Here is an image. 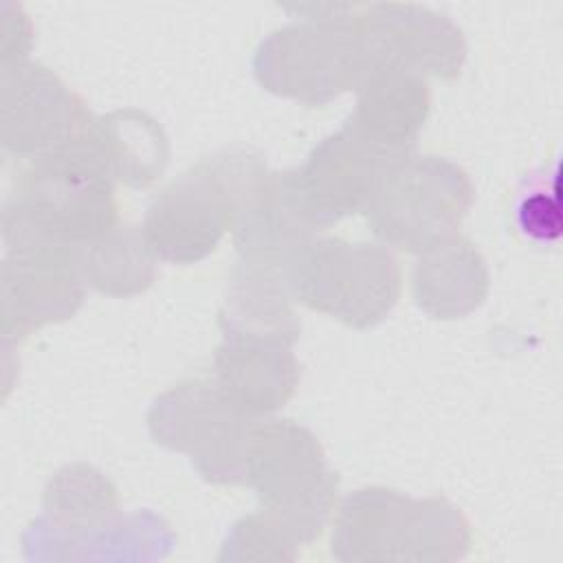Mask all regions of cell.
<instances>
[{"instance_id":"6da1fadb","label":"cell","mask_w":563,"mask_h":563,"mask_svg":"<svg viewBox=\"0 0 563 563\" xmlns=\"http://www.w3.org/2000/svg\"><path fill=\"white\" fill-rule=\"evenodd\" d=\"M301 20L273 31L253 57L255 79L279 97L325 106L358 90L378 68L358 22V4H301Z\"/></svg>"},{"instance_id":"7a4b0ae2","label":"cell","mask_w":563,"mask_h":563,"mask_svg":"<svg viewBox=\"0 0 563 563\" xmlns=\"http://www.w3.org/2000/svg\"><path fill=\"white\" fill-rule=\"evenodd\" d=\"M266 176L262 154L246 147L205 156L150 202L141 227L150 249L169 264L200 262L235 229Z\"/></svg>"},{"instance_id":"3957f363","label":"cell","mask_w":563,"mask_h":563,"mask_svg":"<svg viewBox=\"0 0 563 563\" xmlns=\"http://www.w3.org/2000/svg\"><path fill=\"white\" fill-rule=\"evenodd\" d=\"M468 523L444 499H411L387 488L352 493L336 517L339 561H455L468 550Z\"/></svg>"},{"instance_id":"277c9868","label":"cell","mask_w":563,"mask_h":563,"mask_svg":"<svg viewBox=\"0 0 563 563\" xmlns=\"http://www.w3.org/2000/svg\"><path fill=\"white\" fill-rule=\"evenodd\" d=\"M475 200L471 178L440 156L391 161L365 209L372 233L391 249L420 255L453 238Z\"/></svg>"},{"instance_id":"5b68a950","label":"cell","mask_w":563,"mask_h":563,"mask_svg":"<svg viewBox=\"0 0 563 563\" xmlns=\"http://www.w3.org/2000/svg\"><path fill=\"white\" fill-rule=\"evenodd\" d=\"M246 484L262 512L299 545L325 528L336 499V475L325 466L317 438L290 420H260L246 455Z\"/></svg>"},{"instance_id":"8992f818","label":"cell","mask_w":563,"mask_h":563,"mask_svg":"<svg viewBox=\"0 0 563 563\" xmlns=\"http://www.w3.org/2000/svg\"><path fill=\"white\" fill-rule=\"evenodd\" d=\"M4 211L55 242L81 246L117 227L114 183L81 139L33 158Z\"/></svg>"},{"instance_id":"52a82bcc","label":"cell","mask_w":563,"mask_h":563,"mask_svg":"<svg viewBox=\"0 0 563 563\" xmlns=\"http://www.w3.org/2000/svg\"><path fill=\"white\" fill-rule=\"evenodd\" d=\"M292 299L352 328L378 325L400 295L398 260L385 244L314 238L288 268Z\"/></svg>"},{"instance_id":"ba28073f","label":"cell","mask_w":563,"mask_h":563,"mask_svg":"<svg viewBox=\"0 0 563 563\" xmlns=\"http://www.w3.org/2000/svg\"><path fill=\"white\" fill-rule=\"evenodd\" d=\"M260 420L235 409L213 380H185L154 400L147 429L156 444L191 457L213 484H246V455Z\"/></svg>"},{"instance_id":"9c48e42d","label":"cell","mask_w":563,"mask_h":563,"mask_svg":"<svg viewBox=\"0 0 563 563\" xmlns=\"http://www.w3.org/2000/svg\"><path fill=\"white\" fill-rule=\"evenodd\" d=\"M2 317L4 341L73 317L84 303L86 282L77 246L55 242L11 211L2 213Z\"/></svg>"},{"instance_id":"30bf717a","label":"cell","mask_w":563,"mask_h":563,"mask_svg":"<svg viewBox=\"0 0 563 563\" xmlns=\"http://www.w3.org/2000/svg\"><path fill=\"white\" fill-rule=\"evenodd\" d=\"M92 117L86 103L48 68L33 62L2 66V145L40 158L79 143Z\"/></svg>"},{"instance_id":"8fae6325","label":"cell","mask_w":563,"mask_h":563,"mask_svg":"<svg viewBox=\"0 0 563 563\" xmlns=\"http://www.w3.org/2000/svg\"><path fill=\"white\" fill-rule=\"evenodd\" d=\"M391 161L396 158L378 154L343 123L310 152L301 167L284 176L297 209L321 233L347 216L365 213Z\"/></svg>"},{"instance_id":"7c38bea8","label":"cell","mask_w":563,"mask_h":563,"mask_svg":"<svg viewBox=\"0 0 563 563\" xmlns=\"http://www.w3.org/2000/svg\"><path fill=\"white\" fill-rule=\"evenodd\" d=\"M363 35L380 66H398L418 75L453 79L466 59L462 31L420 4H358Z\"/></svg>"},{"instance_id":"4fadbf2b","label":"cell","mask_w":563,"mask_h":563,"mask_svg":"<svg viewBox=\"0 0 563 563\" xmlns=\"http://www.w3.org/2000/svg\"><path fill=\"white\" fill-rule=\"evenodd\" d=\"M356 95V108L345 125L387 158L413 154L431 106L427 79L398 66H380Z\"/></svg>"},{"instance_id":"5bb4252c","label":"cell","mask_w":563,"mask_h":563,"mask_svg":"<svg viewBox=\"0 0 563 563\" xmlns=\"http://www.w3.org/2000/svg\"><path fill=\"white\" fill-rule=\"evenodd\" d=\"M299 383V363L290 347L227 339L213 356V385L242 413L262 420L288 402Z\"/></svg>"},{"instance_id":"9a60e30c","label":"cell","mask_w":563,"mask_h":563,"mask_svg":"<svg viewBox=\"0 0 563 563\" xmlns=\"http://www.w3.org/2000/svg\"><path fill=\"white\" fill-rule=\"evenodd\" d=\"M220 328L227 339L292 347L301 323L292 310L288 273L238 260L220 310Z\"/></svg>"},{"instance_id":"2e32d148","label":"cell","mask_w":563,"mask_h":563,"mask_svg":"<svg viewBox=\"0 0 563 563\" xmlns=\"http://www.w3.org/2000/svg\"><path fill=\"white\" fill-rule=\"evenodd\" d=\"M486 292V262L466 238L455 233L418 255L413 266V299L429 317H466L482 306Z\"/></svg>"},{"instance_id":"e0dca14e","label":"cell","mask_w":563,"mask_h":563,"mask_svg":"<svg viewBox=\"0 0 563 563\" xmlns=\"http://www.w3.org/2000/svg\"><path fill=\"white\" fill-rule=\"evenodd\" d=\"M84 141L112 183L136 189L161 178L169 161L163 128L139 110H117L95 119Z\"/></svg>"},{"instance_id":"ac0fdd59","label":"cell","mask_w":563,"mask_h":563,"mask_svg":"<svg viewBox=\"0 0 563 563\" xmlns=\"http://www.w3.org/2000/svg\"><path fill=\"white\" fill-rule=\"evenodd\" d=\"M156 255L141 227L117 224L101 238L77 246L86 286L110 297L143 292L156 277Z\"/></svg>"},{"instance_id":"d6986e66","label":"cell","mask_w":563,"mask_h":563,"mask_svg":"<svg viewBox=\"0 0 563 563\" xmlns=\"http://www.w3.org/2000/svg\"><path fill=\"white\" fill-rule=\"evenodd\" d=\"M44 508L57 537L84 539L90 532L108 530L117 515V490L110 479L86 464L62 468L46 486Z\"/></svg>"},{"instance_id":"ffe728a7","label":"cell","mask_w":563,"mask_h":563,"mask_svg":"<svg viewBox=\"0 0 563 563\" xmlns=\"http://www.w3.org/2000/svg\"><path fill=\"white\" fill-rule=\"evenodd\" d=\"M559 161L532 169L515 189L512 218L517 231L537 246L556 244L563 229Z\"/></svg>"},{"instance_id":"44dd1931","label":"cell","mask_w":563,"mask_h":563,"mask_svg":"<svg viewBox=\"0 0 563 563\" xmlns=\"http://www.w3.org/2000/svg\"><path fill=\"white\" fill-rule=\"evenodd\" d=\"M224 545L242 548V552L235 554L238 559H295L299 543L268 515L257 512L240 519Z\"/></svg>"}]
</instances>
